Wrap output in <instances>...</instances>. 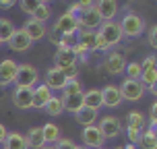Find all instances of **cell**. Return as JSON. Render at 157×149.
I'll list each match as a JSON object with an SVG mask.
<instances>
[{"label": "cell", "instance_id": "1", "mask_svg": "<svg viewBox=\"0 0 157 149\" xmlns=\"http://www.w3.org/2000/svg\"><path fill=\"white\" fill-rule=\"evenodd\" d=\"M95 39H97V50H103V52L112 50L114 46H118L122 41L120 25L116 21H103L95 31Z\"/></svg>", "mask_w": 157, "mask_h": 149}, {"label": "cell", "instance_id": "2", "mask_svg": "<svg viewBox=\"0 0 157 149\" xmlns=\"http://www.w3.org/2000/svg\"><path fill=\"white\" fill-rule=\"evenodd\" d=\"M120 31H122V37H139L145 31V19L136 13H126L120 21Z\"/></svg>", "mask_w": 157, "mask_h": 149}, {"label": "cell", "instance_id": "3", "mask_svg": "<svg viewBox=\"0 0 157 149\" xmlns=\"http://www.w3.org/2000/svg\"><path fill=\"white\" fill-rule=\"evenodd\" d=\"M75 17H77L78 29H83V31H97V27L101 25V19L97 15V10H95V4L89 6V8H83Z\"/></svg>", "mask_w": 157, "mask_h": 149}, {"label": "cell", "instance_id": "4", "mask_svg": "<svg viewBox=\"0 0 157 149\" xmlns=\"http://www.w3.org/2000/svg\"><path fill=\"white\" fill-rule=\"evenodd\" d=\"M37 81H39V73L33 64L23 62L17 66V77H15L17 87H33Z\"/></svg>", "mask_w": 157, "mask_h": 149}, {"label": "cell", "instance_id": "5", "mask_svg": "<svg viewBox=\"0 0 157 149\" xmlns=\"http://www.w3.org/2000/svg\"><path fill=\"white\" fill-rule=\"evenodd\" d=\"M118 89H120L122 100H126V102H141L145 95V87L141 85V81H132V79H124L118 85Z\"/></svg>", "mask_w": 157, "mask_h": 149}, {"label": "cell", "instance_id": "6", "mask_svg": "<svg viewBox=\"0 0 157 149\" xmlns=\"http://www.w3.org/2000/svg\"><path fill=\"white\" fill-rule=\"evenodd\" d=\"M54 31L60 33V37L62 35H75L78 31V25H77V17L72 15V13H62V15L58 17V21L54 23Z\"/></svg>", "mask_w": 157, "mask_h": 149}, {"label": "cell", "instance_id": "7", "mask_svg": "<svg viewBox=\"0 0 157 149\" xmlns=\"http://www.w3.org/2000/svg\"><path fill=\"white\" fill-rule=\"evenodd\" d=\"M81 137H83V147H87V149H101L103 143H105V137H103L101 131L97 128V124L85 126L83 133H81Z\"/></svg>", "mask_w": 157, "mask_h": 149}, {"label": "cell", "instance_id": "8", "mask_svg": "<svg viewBox=\"0 0 157 149\" xmlns=\"http://www.w3.org/2000/svg\"><path fill=\"white\" fill-rule=\"evenodd\" d=\"M97 128L101 131V135L105 139H114V137H118V135L122 133V122H120L118 116H103L99 120Z\"/></svg>", "mask_w": 157, "mask_h": 149}, {"label": "cell", "instance_id": "9", "mask_svg": "<svg viewBox=\"0 0 157 149\" xmlns=\"http://www.w3.org/2000/svg\"><path fill=\"white\" fill-rule=\"evenodd\" d=\"M13 104L19 110H31L33 108V87H17L13 91Z\"/></svg>", "mask_w": 157, "mask_h": 149}, {"label": "cell", "instance_id": "10", "mask_svg": "<svg viewBox=\"0 0 157 149\" xmlns=\"http://www.w3.org/2000/svg\"><path fill=\"white\" fill-rule=\"evenodd\" d=\"M103 69L110 73V75H120V73H124L126 69V58L122 52H110V54L105 56V60H103Z\"/></svg>", "mask_w": 157, "mask_h": 149}, {"label": "cell", "instance_id": "11", "mask_svg": "<svg viewBox=\"0 0 157 149\" xmlns=\"http://www.w3.org/2000/svg\"><path fill=\"white\" fill-rule=\"evenodd\" d=\"M25 31V35L33 41H41V39L48 35V29H46V23H39V21H35V19H29V21H25V25L21 27Z\"/></svg>", "mask_w": 157, "mask_h": 149}, {"label": "cell", "instance_id": "12", "mask_svg": "<svg viewBox=\"0 0 157 149\" xmlns=\"http://www.w3.org/2000/svg\"><path fill=\"white\" fill-rule=\"evenodd\" d=\"M66 83H68V79L64 77V73H62V71H58L56 66L48 69L44 85H48V87H50V91H62L64 87H66Z\"/></svg>", "mask_w": 157, "mask_h": 149}, {"label": "cell", "instance_id": "13", "mask_svg": "<svg viewBox=\"0 0 157 149\" xmlns=\"http://www.w3.org/2000/svg\"><path fill=\"white\" fill-rule=\"evenodd\" d=\"M17 66H19V62H15L13 58H4L0 62V85H13L15 83Z\"/></svg>", "mask_w": 157, "mask_h": 149}, {"label": "cell", "instance_id": "14", "mask_svg": "<svg viewBox=\"0 0 157 149\" xmlns=\"http://www.w3.org/2000/svg\"><path fill=\"white\" fill-rule=\"evenodd\" d=\"M95 10H97L99 19H101V23L103 21H112L118 15V2L116 0H99V2H95Z\"/></svg>", "mask_w": 157, "mask_h": 149}, {"label": "cell", "instance_id": "15", "mask_svg": "<svg viewBox=\"0 0 157 149\" xmlns=\"http://www.w3.org/2000/svg\"><path fill=\"white\" fill-rule=\"evenodd\" d=\"M101 104L108 106V108H118L122 104V95H120V89L118 85H105L101 89Z\"/></svg>", "mask_w": 157, "mask_h": 149}, {"label": "cell", "instance_id": "16", "mask_svg": "<svg viewBox=\"0 0 157 149\" xmlns=\"http://www.w3.org/2000/svg\"><path fill=\"white\" fill-rule=\"evenodd\" d=\"M77 62H78V58L68 50H58L54 54V66L58 71H66L71 66H77Z\"/></svg>", "mask_w": 157, "mask_h": 149}, {"label": "cell", "instance_id": "17", "mask_svg": "<svg viewBox=\"0 0 157 149\" xmlns=\"http://www.w3.org/2000/svg\"><path fill=\"white\" fill-rule=\"evenodd\" d=\"M8 48L13 50V52H27L29 48H31V39L25 35L23 29H17L13 33V37L8 39Z\"/></svg>", "mask_w": 157, "mask_h": 149}, {"label": "cell", "instance_id": "18", "mask_svg": "<svg viewBox=\"0 0 157 149\" xmlns=\"http://www.w3.org/2000/svg\"><path fill=\"white\" fill-rule=\"evenodd\" d=\"M52 91H50V87L48 85H35L33 87V108H37V110H41V108H46V104L52 100Z\"/></svg>", "mask_w": 157, "mask_h": 149}, {"label": "cell", "instance_id": "19", "mask_svg": "<svg viewBox=\"0 0 157 149\" xmlns=\"http://www.w3.org/2000/svg\"><path fill=\"white\" fill-rule=\"evenodd\" d=\"M145 126H147V118L143 116V112L130 110L128 114H126V128H132V131L143 133V131H145Z\"/></svg>", "mask_w": 157, "mask_h": 149}, {"label": "cell", "instance_id": "20", "mask_svg": "<svg viewBox=\"0 0 157 149\" xmlns=\"http://www.w3.org/2000/svg\"><path fill=\"white\" fill-rule=\"evenodd\" d=\"M97 118H99V112H97V110H91V108H85V106H83V108L75 114V120H77L83 128H85V126H93Z\"/></svg>", "mask_w": 157, "mask_h": 149}, {"label": "cell", "instance_id": "21", "mask_svg": "<svg viewBox=\"0 0 157 149\" xmlns=\"http://www.w3.org/2000/svg\"><path fill=\"white\" fill-rule=\"evenodd\" d=\"M62 102L64 112H71V114H77L81 108H83V93H75V95H62L60 97Z\"/></svg>", "mask_w": 157, "mask_h": 149}, {"label": "cell", "instance_id": "22", "mask_svg": "<svg viewBox=\"0 0 157 149\" xmlns=\"http://www.w3.org/2000/svg\"><path fill=\"white\" fill-rule=\"evenodd\" d=\"M83 106L99 112V108L103 106L101 104V89H89V91H83Z\"/></svg>", "mask_w": 157, "mask_h": 149}, {"label": "cell", "instance_id": "23", "mask_svg": "<svg viewBox=\"0 0 157 149\" xmlns=\"http://www.w3.org/2000/svg\"><path fill=\"white\" fill-rule=\"evenodd\" d=\"M25 141H27V147H31V149H41L44 147L46 141H44V135H41V126L29 128V133L25 135Z\"/></svg>", "mask_w": 157, "mask_h": 149}, {"label": "cell", "instance_id": "24", "mask_svg": "<svg viewBox=\"0 0 157 149\" xmlns=\"http://www.w3.org/2000/svg\"><path fill=\"white\" fill-rule=\"evenodd\" d=\"M41 135H44L46 145H56V143L62 139V137H60V128H58L54 122H48V124L41 126Z\"/></svg>", "mask_w": 157, "mask_h": 149}, {"label": "cell", "instance_id": "25", "mask_svg": "<svg viewBox=\"0 0 157 149\" xmlns=\"http://www.w3.org/2000/svg\"><path fill=\"white\" fill-rule=\"evenodd\" d=\"M2 145H4V149H29L27 141H25V135L21 133H8Z\"/></svg>", "mask_w": 157, "mask_h": 149}, {"label": "cell", "instance_id": "26", "mask_svg": "<svg viewBox=\"0 0 157 149\" xmlns=\"http://www.w3.org/2000/svg\"><path fill=\"white\" fill-rule=\"evenodd\" d=\"M139 145H141V149H157V133H155V128H145V131L141 133Z\"/></svg>", "mask_w": 157, "mask_h": 149}, {"label": "cell", "instance_id": "27", "mask_svg": "<svg viewBox=\"0 0 157 149\" xmlns=\"http://www.w3.org/2000/svg\"><path fill=\"white\" fill-rule=\"evenodd\" d=\"M15 31H17V27L10 19H0V41L2 44H8V39L13 37Z\"/></svg>", "mask_w": 157, "mask_h": 149}, {"label": "cell", "instance_id": "28", "mask_svg": "<svg viewBox=\"0 0 157 149\" xmlns=\"http://www.w3.org/2000/svg\"><path fill=\"white\" fill-rule=\"evenodd\" d=\"M50 17H52V6H50L48 2H41V4L37 6V10L31 15V19H35V21H39V23H46Z\"/></svg>", "mask_w": 157, "mask_h": 149}, {"label": "cell", "instance_id": "29", "mask_svg": "<svg viewBox=\"0 0 157 149\" xmlns=\"http://www.w3.org/2000/svg\"><path fill=\"white\" fill-rule=\"evenodd\" d=\"M44 110H46L48 114H50V116H60V114L64 112L60 97H58V95H52V100H50V102L46 104V108H44Z\"/></svg>", "mask_w": 157, "mask_h": 149}, {"label": "cell", "instance_id": "30", "mask_svg": "<svg viewBox=\"0 0 157 149\" xmlns=\"http://www.w3.org/2000/svg\"><path fill=\"white\" fill-rule=\"evenodd\" d=\"M77 46V33L75 35H62L58 39V50H68L72 52V48Z\"/></svg>", "mask_w": 157, "mask_h": 149}, {"label": "cell", "instance_id": "31", "mask_svg": "<svg viewBox=\"0 0 157 149\" xmlns=\"http://www.w3.org/2000/svg\"><path fill=\"white\" fill-rule=\"evenodd\" d=\"M124 71H126V75H128L126 79L139 81V79H141V62H136V60H134V62H126Z\"/></svg>", "mask_w": 157, "mask_h": 149}, {"label": "cell", "instance_id": "32", "mask_svg": "<svg viewBox=\"0 0 157 149\" xmlns=\"http://www.w3.org/2000/svg\"><path fill=\"white\" fill-rule=\"evenodd\" d=\"M75 93H83V87L78 83V79H72L66 83V87L62 89V95H75Z\"/></svg>", "mask_w": 157, "mask_h": 149}, {"label": "cell", "instance_id": "33", "mask_svg": "<svg viewBox=\"0 0 157 149\" xmlns=\"http://www.w3.org/2000/svg\"><path fill=\"white\" fill-rule=\"evenodd\" d=\"M39 4H41L39 0H23V2H21V10H23L25 15H33V13L37 10Z\"/></svg>", "mask_w": 157, "mask_h": 149}, {"label": "cell", "instance_id": "34", "mask_svg": "<svg viewBox=\"0 0 157 149\" xmlns=\"http://www.w3.org/2000/svg\"><path fill=\"white\" fill-rule=\"evenodd\" d=\"M56 149H77V143L71 141V139H60V141L54 145Z\"/></svg>", "mask_w": 157, "mask_h": 149}, {"label": "cell", "instance_id": "35", "mask_svg": "<svg viewBox=\"0 0 157 149\" xmlns=\"http://www.w3.org/2000/svg\"><path fill=\"white\" fill-rule=\"evenodd\" d=\"M126 135H128V141H130V145H139V139H141V133H139V131L126 128Z\"/></svg>", "mask_w": 157, "mask_h": 149}, {"label": "cell", "instance_id": "36", "mask_svg": "<svg viewBox=\"0 0 157 149\" xmlns=\"http://www.w3.org/2000/svg\"><path fill=\"white\" fill-rule=\"evenodd\" d=\"M155 126H157V104H153L149 112V128H155Z\"/></svg>", "mask_w": 157, "mask_h": 149}, {"label": "cell", "instance_id": "37", "mask_svg": "<svg viewBox=\"0 0 157 149\" xmlns=\"http://www.w3.org/2000/svg\"><path fill=\"white\" fill-rule=\"evenodd\" d=\"M157 25H151L149 27V46L151 48H157Z\"/></svg>", "mask_w": 157, "mask_h": 149}, {"label": "cell", "instance_id": "38", "mask_svg": "<svg viewBox=\"0 0 157 149\" xmlns=\"http://www.w3.org/2000/svg\"><path fill=\"white\" fill-rule=\"evenodd\" d=\"M6 135H8L6 126H4V124H0V145H2V143H4V139H6Z\"/></svg>", "mask_w": 157, "mask_h": 149}, {"label": "cell", "instance_id": "39", "mask_svg": "<svg viewBox=\"0 0 157 149\" xmlns=\"http://www.w3.org/2000/svg\"><path fill=\"white\" fill-rule=\"evenodd\" d=\"M13 4H15L13 0H0V8H10Z\"/></svg>", "mask_w": 157, "mask_h": 149}, {"label": "cell", "instance_id": "40", "mask_svg": "<svg viewBox=\"0 0 157 149\" xmlns=\"http://www.w3.org/2000/svg\"><path fill=\"white\" fill-rule=\"evenodd\" d=\"M116 149H136V145H130V143H128V145H120V147H116Z\"/></svg>", "mask_w": 157, "mask_h": 149}, {"label": "cell", "instance_id": "41", "mask_svg": "<svg viewBox=\"0 0 157 149\" xmlns=\"http://www.w3.org/2000/svg\"><path fill=\"white\" fill-rule=\"evenodd\" d=\"M41 149H56V147H54V145H44Z\"/></svg>", "mask_w": 157, "mask_h": 149}, {"label": "cell", "instance_id": "42", "mask_svg": "<svg viewBox=\"0 0 157 149\" xmlns=\"http://www.w3.org/2000/svg\"><path fill=\"white\" fill-rule=\"evenodd\" d=\"M77 149H87V147H83V145H81V147H78V145H77Z\"/></svg>", "mask_w": 157, "mask_h": 149}, {"label": "cell", "instance_id": "43", "mask_svg": "<svg viewBox=\"0 0 157 149\" xmlns=\"http://www.w3.org/2000/svg\"><path fill=\"white\" fill-rule=\"evenodd\" d=\"M0 46H2V41H0Z\"/></svg>", "mask_w": 157, "mask_h": 149}, {"label": "cell", "instance_id": "44", "mask_svg": "<svg viewBox=\"0 0 157 149\" xmlns=\"http://www.w3.org/2000/svg\"><path fill=\"white\" fill-rule=\"evenodd\" d=\"M101 149H105V147H101Z\"/></svg>", "mask_w": 157, "mask_h": 149}, {"label": "cell", "instance_id": "45", "mask_svg": "<svg viewBox=\"0 0 157 149\" xmlns=\"http://www.w3.org/2000/svg\"><path fill=\"white\" fill-rule=\"evenodd\" d=\"M2 149H4V147H2Z\"/></svg>", "mask_w": 157, "mask_h": 149}]
</instances>
